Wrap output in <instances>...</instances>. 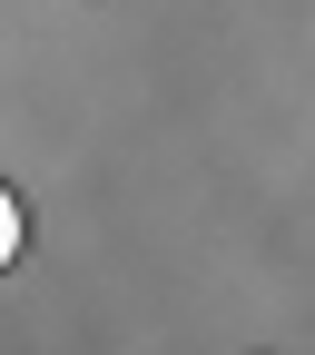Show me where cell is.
Instances as JSON below:
<instances>
[{"label": "cell", "mask_w": 315, "mask_h": 355, "mask_svg": "<svg viewBox=\"0 0 315 355\" xmlns=\"http://www.w3.org/2000/svg\"><path fill=\"white\" fill-rule=\"evenodd\" d=\"M20 237H30V227H20V198L0 188V277H10V266H20Z\"/></svg>", "instance_id": "1"}]
</instances>
